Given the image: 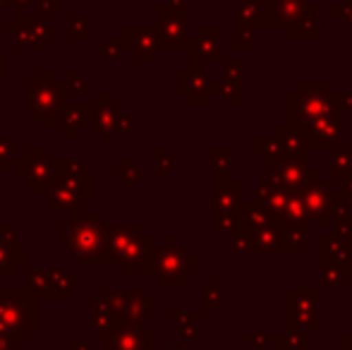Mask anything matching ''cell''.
<instances>
[{"instance_id": "2", "label": "cell", "mask_w": 352, "mask_h": 350, "mask_svg": "<svg viewBox=\"0 0 352 350\" xmlns=\"http://www.w3.org/2000/svg\"><path fill=\"white\" fill-rule=\"evenodd\" d=\"M316 5H311L309 0H274V12H276V24H295L297 19L307 17L309 12H314Z\"/></svg>"}, {"instance_id": "3", "label": "cell", "mask_w": 352, "mask_h": 350, "mask_svg": "<svg viewBox=\"0 0 352 350\" xmlns=\"http://www.w3.org/2000/svg\"><path fill=\"white\" fill-rule=\"evenodd\" d=\"M319 12H321V8H316L314 12H309L307 17L297 19L295 24H290V27H287V34H290V36H307V39L316 36V34H319V22H316Z\"/></svg>"}, {"instance_id": "1", "label": "cell", "mask_w": 352, "mask_h": 350, "mask_svg": "<svg viewBox=\"0 0 352 350\" xmlns=\"http://www.w3.org/2000/svg\"><path fill=\"white\" fill-rule=\"evenodd\" d=\"M240 19L252 22V27H274V0H245L240 5Z\"/></svg>"}, {"instance_id": "4", "label": "cell", "mask_w": 352, "mask_h": 350, "mask_svg": "<svg viewBox=\"0 0 352 350\" xmlns=\"http://www.w3.org/2000/svg\"><path fill=\"white\" fill-rule=\"evenodd\" d=\"M252 43H254V29H252L245 19H242V27H240V22H235V46L240 48V46H252Z\"/></svg>"}, {"instance_id": "5", "label": "cell", "mask_w": 352, "mask_h": 350, "mask_svg": "<svg viewBox=\"0 0 352 350\" xmlns=\"http://www.w3.org/2000/svg\"><path fill=\"white\" fill-rule=\"evenodd\" d=\"M331 12L336 14V17H340L345 24H350L352 27V3H348V0H343L340 5H333V10Z\"/></svg>"}, {"instance_id": "6", "label": "cell", "mask_w": 352, "mask_h": 350, "mask_svg": "<svg viewBox=\"0 0 352 350\" xmlns=\"http://www.w3.org/2000/svg\"><path fill=\"white\" fill-rule=\"evenodd\" d=\"M348 3H352V0H348Z\"/></svg>"}]
</instances>
